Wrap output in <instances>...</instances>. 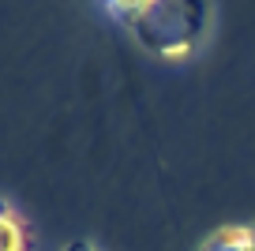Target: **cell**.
<instances>
[{
    "mask_svg": "<svg viewBox=\"0 0 255 251\" xmlns=\"http://www.w3.org/2000/svg\"><path fill=\"white\" fill-rule=\"evenodd\" d=\"M203 248L207 251H255V229L252 225H222Z\"/></svg>",
    "mask_w": 255,
    "mask_h": 251,
    "instance_id": "6da1fadb",
    "label": "cell"
},
{
    "mask_svg": "<svg viewBox=\"0 0 255 251\" xmlns=\"http://www.w3.org/2000/svg\"><path fill=\"white\" fill-rule=\"evenodd\" d=\"M165 0H105V8H109V15H117L120 23L128 26H143L154 19V11L161 8Z\"/></svg>",
    "mask_w": 255,
    "mask_h": 251,
    "instance_id": "7a4b0ae2",
    "label": "cell"
},
{
    "mask_svg": "<svg viewBox=\"0 0 255 251\" xmlns=\"http://www.w3.org/2000/svg\"><path fill=\"white\" fill-rule=\"evenodd\" d=\"M0 251H30V236H26L23 218L8 206H0Z\"/></svg>",
    "mask_w": 255,
    "mask_h": 251,
    "instance_id": "3957f363",
    "label": "cell"
},
{
    "mask_svg": "<svg viewBox=\"0 0 255 251\" xmlns=\"http://www.w3.org/2000/svg\"><path fill=\"white\" fill-rule=\"evenodd\" d=\"M191 53H195V41H191V38L169 41V45H161V49H158V56H161L165 64H188V60H191Z\"/></svg>",
    "mask_w": 255,
    "mask_h": 251,
    "instance_id": "277c9868",
    "label": "cell"
},
{
    "mask_svg": "<svg viewBox=\"0 0 255 251\" xmlns=\"http://www.w3.org/2000/svg\"><path fill=\"white\" fill-rule=\"evenodd\" d=\"M68 251H94V248H90V244H72Z\"/></svg>",
    "mask_w": 255,
    "mask_h": 251,
    "instance_id": "5b68a950",
    "label": "cell"
}]
</instances>
